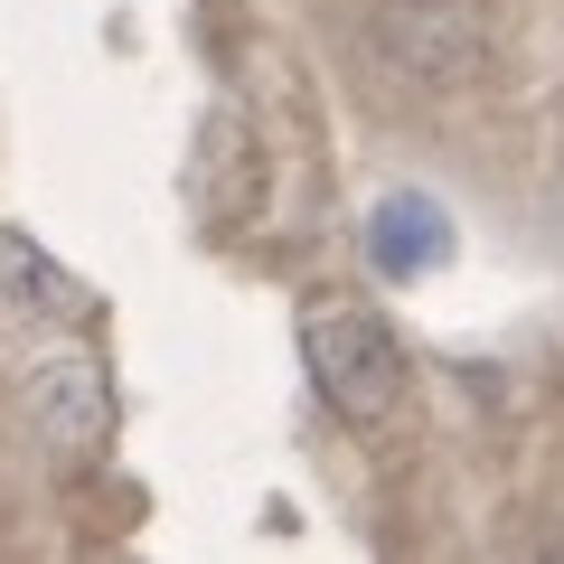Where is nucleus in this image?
<instances>
[{"mask_svg":"<svg viewBox=\"0 0 564 564\" xmlns=\"http://www.w3.org/2000/svg\"><path fill=\"white\" fill-rule=\"evenodd\" d=\"M302 367H311V395H321L348 433L395 423V404H404V348H395V329H386L367 302H311L302 311Z\"/></svg>","mask_w":564,"mask_h":564,"instance_id":"nucleus-1","label":"nucleus"},{"mask_svg":"<svg viewBox=\"0 0 564 564\" xmlns=\"http://www.w3.org/2000/svg\"><path fill=\"white\" fill-rule=\"evenodd\" d=\"M367 47L423 95H462L499 57V20H489V0H386Z\"/></svg>","mask_w":564,"mask_h":564,"instance_id":"nucleus-2","label":"nucleus"},{"mask_svg":"<svg viewBox=\"0 0 564 564\" xmlns=\"http://www.w3.org/2000/svg\"><path fill=\"white\" fill-rule=\"evenodd\" d=\"M29 414H39V443L57 470H85L104 443H113V377H104L95 348H57L29 377Z\"/></svg>","mask_w":564,"mask_h":564,"instance_id":"nucleus-3","label":"nucleus"},{"mask_svg":"<svg viewBox=\"0 0 564 564\" xmlns=\"http://www.w3.org/2000/svg\"><path fill=\"white\" fill-rule=\"evenodd\" d=\"M367 263L377 273H433V263H452V217L443 198H423V188H395V198L367 217Z\"/></svg>","mask_w":564,"mask_h":564,"instance_id":"nucleus-4","label":"nucleus"},{"mask_svg":"<svg viewBox=\"0 0 564 564\" xmlns=\"http://www.w3.org/2000/svg\"><path fill=\"white\" fill-rule=\"evenodd\" d=\"M0 302L20 321H47V329H85L95 321V292H85L66 263H47L29 236H0Z\"/></svg>","mask_w":564,"mask_h":564,"instance_id":"nucleus-5","label":"nucleus"},{"mask_svg":"<svg viewBox=\"0 0 564 564\" xmlns=\"http://www.w3.org/2000/svg\"><path fill=\"white\" fill-rule=\"evenodd\" d=\"M236 161H245V132L217 113V122H207V151H198V198L217 207V217H236V207H245V180H236Z\"/></svg>","mask_w":564,"mask_h":564,"instance_id":"nucleus-6","label":"nucleus"}]
</instances>
